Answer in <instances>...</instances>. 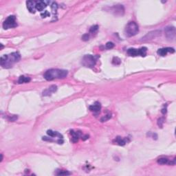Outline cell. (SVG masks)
I'll use <instances>...</instances> for the list:
<instances>
[{
	"instance_id": "d4e9b609",
	"label": "cell",
	"mask_w": 176,
	"mask_h": 176,
	"mask_svg": "<svg viewBox=\"0 0 176 176\" xmlns=\"http://www.w3.org/2000/svg\"><path fill=\"white\" fill-rule=\"evenodd\" d=\"M114 47V43H112V42H107L106 43V48L107 49H112Z\"/></svg>"
},
{
	"instance_id": "4fadbf2b",
	"label": "cell",
	"mask_w": 176,
	"mask_h": 176,
	"mask_svg": "<svg viewBox=\"0 0 176 176\" xmlns=\"http://www.w3.org/2000/svg\"><path fill=\"white\" fill-rule=\"evenodd\" d=\"M100 109H101V106H100V103L98 102H96L94 105L90 106V109L94 112H100Z\"/></svg>"
},
{
	"instance_id": "9a60e30c",
	"label": "cell",
	"mask_w": 176,
	"mask_h": 176,
	"mask_svg": "<svg viewBox=\"0 0 176 176\" xmlns=\"http://www.w3.org/2000/svg\"><path fill=\"white\" fill-rule=\"evenodd\" d=\"M71 134L72 136V142H76L78 140V138L81 136V133L80 131H71Z\"/></svg>"
},
{
	"instance_id": "5bb4252c",
	"label": "cell",
	"mask_w": 176,
	"mask_h": 176,
	"mask_svg": "<svg viewBox=\"0 0 176 176\" xmlns=\"http://www.w3.org/2000/svg\"><path fill=\"white\" fill-rule=\"evenodd\" d=\"M47 134L48 136H50V137H59V138H63V136L61 134H60L59 132L54 131L52 130H48L47 131Z\"/></svg>"
},
{
	"instance_id": "44dd1931",
	"label": "cell",
	"mask_w": 176,
	"mask_h": 176,
	"mask_svg": "<svg viewBox=\"0 0 176 176\" xmlns=\"http://www.w3.org/2000/svg\"><path fill=\"white\" fill-rule=\"evenodd\" d=\"M98 26L97 25H95V26H93L90 28V32L92 33V34H94V33H96V32L98 31Z\"/></svg>"
},
{
	"instance_id": "8992f818",
	"label": "cell",
	"mask_w": 176,
	"mask_h": 176,
	"mask_svg": "<svg viewBox=\"0 0 176 176\" xmlns=\"http://www.w3.org/2000/svg\"><path fill=\"white\" fill-rule=\"evenodd\" d=\"M108 10L116 16H122L125 13V8L122 5L114 6L112 7H110Z\"/></svg>"
},
{
	"instance_id": "7a4b0ae2",
	"label": "cell",
	"mask_w": 176,
	"mask_h": 176,
	"mask_svg": "<svg viewBox=\"0 0 176 176\" xmlns=\"http://www.w3.org/2000/svg\"><path fill=\"white\" fill-rule=\"evenodd\" d=\"M68 75V71L59 69H51L47 70L43 77L47 81H52L55 78H64Z\"/></svg>"
},
{
	"instance_id": "277c9868",
	"label": "cell",
	"mask_w": 176,
	"mask_h": 176,
	"mask_svg": "<svg viewBox=\"0 0 176 176\" xmlns=\"http://www.w3.org/2000/svg\"><path fill=\"white\" fill-rule=\"evenodd\" d=\"M96 58L90 54H87L83 56L81 61L82 65L87 68H93L96 65Z\"/></svg>"
},
{
	"instance_id": "603a6c76",
	"label": "cell",
	"mask_w": 176,
	"mask_h": 176,
	"mask_svg": "<svg viewBox=\"0 0 176 176\" xmlns=\"http://www.w3.org/2000/svg\"><path fill=\"white\" fill-rule=\"evenodd\" d=\"M113 64L114 65H119L120 63V59H118V57H114L113 59V61H112Z\"/></svg>"
},
{
	"instance_id": "52a82bcc",
	"label": "cell",
	"mask_w": 176,
	"mask_h": 176,
	"mask_svg": "<svg viewBox=\"0 0 176 176\" xmlns=\"http://www.w3.org/2000/svg\"><path fill=\"white\" fill-rule=\"evenodd\" d=\"M165 36L169 41H173L175 38V28L173 26H167L164 29Z\"/></svg>"
},
{
	"instance_id": "f1b7e54d",
	"label": "cell",
	"mask_w": 176,
	"mask_h": 176,
	"mask_svg": "<svg viewBox=\"0 0 176 176\" xmlns=\"http://www.w3.org/2000/svg\"><path fill=\"white\" fill-rule=\"evenodd\" d=\"M50 16V13L48 11H45L44 13H41V17L43 18V17H49Z\"/></svg>"
},
{
	"instance_id": "8fae6325",
	"label": "cell",
	"mask_w": 176,
	"mask_h": 176,
	"mask_svg": "<svg viewBox=\"0 0 176 176\" xmlns=\"http://www.w3.org/2000/svg\"><path fill=\"white\" fill-rule=\"evenodd\" d=\"M57 90V87L56 85H51L50 87H48L47 90H44L43 92V96H49L52 93L55 92Z\"/></svg>"
},
{
	"instance_id": "7c38bea8",
	"label": "cell",
	"mask_w": 176,
	"mask_h": 176,
	"mask_svg": "<svg viewBox=\"0 0 176 176\" xmlns=\"http://www.w3.org/2000/svg\"><path fill=\"white\" fill-rule=\"evenodd\" d=\"M47 2L44 1H39L36 2V9L39 11H42L47 6Z\"/></svg>"
},
{
	"instance_id": "ba28073f",
	"label": "cell",
	"mask_w": 176,
	"mask_h": 176,
	"mask_svg": "<svg viewBox=\"0 0 176 176\" xmlns=\"http://www.w3.org/2000/svg\"><path fill=\"white\" fill-rule=\"evenodd\" d=\"M162 31L161 30H155V31H151V32L147 33L143 38H142V41H150L152 39H155L156 37H159L160 35L161 34Z\"/></svg>"
},
{
	"instance_id": "ac0fdd59",
	"label": "cell",
	"mask_w": 176,
	"mask_h": 176,
	"mask_svg": "<svg viewBox=\"0 0 176 176\" xmlns=\"http://www.w3.org/2000/svg\"><path fill=\"white\" fill-rule=\"evenodd\" d=\"M31 81V79L30 77H27V76H21L18 80V83H29L30 81Z\"/></svg>"
},
{
	"instance_id": "4316f807",
	"label": "cell",
	"mask_w": 176,
	"mask_h": 176,
	"mask_svg": "<svg viewBox=\"0 0 176 176\" xmlns=\"http://www.w3.org/2000/svg\"><path fill=\"white\" fill-rule=\"evenodd\" d=\"M89 35H88V34H84V35H83L82 36V40L83 41H88L89 40Z\"/></svg>"
},
{
	"instance_id": "2e32d148",
	"label": "cell",
	"mask_w": 176,
	"mask_h": 176,
	"mask_svg": "<svg viewBox=\"0 0 176 176\" xmlns=\"http://www.w3.org/2000/svg\"><path fill=\"white\" fill-rule=\"evenodd\" d=\"M114 142L117 144H118V145H120V146H124L126 144V140L123 139V138H122L120 136H118L114 140Z\"/></svg>"
},
{
	"instance_id": "7402d4cb",
	"label": "cell",
	"mask_w": 176,
	"mask_h": 176,
	"mask_svg": "<svg viewBox=\"0 0 176 176\" xmlns=\"http://www.w3.org/2000/svg\"><path fill=\"white\" fill-rule=\"evenodd\" d=\"M111 114H107V115L105 116H103L101 119H100V120H101V122H105V121H107V120H109L110 118H111Z\"/></svg>"
},
{
	"instance_id": "6da1fadb",
	"label": "cell",
	"mask_w": 176,
	"mask_h": 176,
	"mask_svg": "<svg viewBox=\"0 0 176 176\" xmlns=\"http://www.w3.org/2000/svg\"><path fill=\"white\" fill-rule=\"evenodd\" d=\"M21 59V56L18 52H13L10 55H4L1 57L0 64L4 68H10L13 64L18 62Z\"/></svg>"
},
{
	"instance_id": "ffe728a7",
	"label": "cell",
	"mask_w": 176,
	"mask_h": 176,
	"mask_svg": "<svg viewBox=\"0 0 176 176\" xmlns=\"http://www.w3.org/2000/svg\"><path fill=\"white\" fill-rule=\"evenodd\" d=\"M158 163L161 165H164V164H169V160L165 158H162L158 160Z\"/></svg>"
},
{
	"instance_id": "3957f363",
	"label": "cell",
	"mask_w": 176,
	"mask_h": 176,
	"mask_svg": "<svg viewBox=\"0 0 176 176\" xmlns=\"http://www.w3.org/2000/svg\"><path fill=\"white\" fill-rule=\"evenodd\" d=\"M125 34L127 37H131L135 36L139 31L138 26L136 22L131 21L126 26L125 28Z\"/></svg>"
},
{
	"instance_id": "cb8c5ba5",
	"label": "cell",
	"mask_w": 176,
	"mask_h": 176,
	"mask_svg": "<svg viewBox=\"0 0 176 176\" xmlns=\"http://www.w3.org/2000/svg\"><path fill=\"white\" fill-rule=\"evenodd\" d=\"M51 8H52V10H53V12H56V11L57 10V8H58V6H57V4H56V3L52 2V5H51Z\"/></svg>"
},
{
	"instance_id": "e0dca14e",
	"label": "cell",
	"mask_w": 176,
	"mask_h": 176,
	"mask_svg": "<svg viewBox=\"0 0 176 176\" xmlns=\"http://www.w3.org/2000/svg\"><path fill=\"white\" fill-rule=\"evenodd\" d=\"M127 53L129 56H136L139 55L138 50L135 49V48H130L127 50Z\"/></svg>"
},
{
	"instance_id": "484cf974",
	"label": "cell",
	"mask_w": 176,
	"mask_h": 176,
	"mask_svg": "<svg viewBox=\"0 0 176 176\" xmlns=\"http://www.w3.org/2000/svg\"><path fill=\"white\" fill-rule=\"evenodd\" d=\"M57 175H70V173L66 171H60V172L58 173Z\"/></svg>"
},
{
	"instance_id": "5b68a950",
	"label": "cell",
	"mask_w": 176,
	"mask_h": 176,
	"mask_svg": "<svg viewBox=\"0 0 176 176\" xmlns=\"http://www.w3.org/2000/svg\"><path fill=\"white\" fill-rule=\"evenodd\" d=\"M17 26L16 22V17L14 15H10L4 21L3 24V27L4 29H9L12 28H15Z\"/></svg>"
},
{
	"instance_id": "d6986e66",
	"label": "cell",
	"mask_w": 176,
	"mask_h": 176,
	"mask_svg": "<svg viewBox=\"0 0 176 176\" xmlns=\"http://www.w3.org/2000/svg\"><path fill=\"white\" fill-rule=\"evenodd\" d=\"M147 48H145V47H143V48H141L138 49V52H139V55L141 56H146V54H147Z\"/></svg>"
},
{
	"instance_id": "30bf717a",
	"label": "cell",
	"mask_w": 176,
	"mask_h": 176,
	"mask_svg": "<svg viewBox=\"0 0 176 176\" xmlns=\"http://www.w3.org/2000/svg\"><path fill=\"white\" fill-rule=\"evenodd\" d=\"M26 4H27V8L30 12L32 13H34L35 12V10H36V2H33V1H28L26 2Z\"/></svg>"
},
{
	"instance_id": "f546056e",
	"label": "cell",
	"mask_w": 176,
	"mask_h": 176,
	"mask_svg": "<svg viewBox=\"0 0 176 176\" xmlns=\"http://www.w3.org/2000/svg\"><path fill=\"white\" fill-rule=\"evenodd\" d=\"M88 138H89V136H88L87 135V136H84V137H83V138H83V140H85L86 139H87Z\"/></svg>"
},
{
	"instance_id": "83f0119b",
	"label": "cell",
	"mask_w": 176,
	"mask_h": 176,
	"mask_svg": "<svg viewBox=\"0 0 176 176\" xmlns=\"http://www.w3.org/2000/svg\"><path fill=\"white\" fill-rule=\"evenodd\" d=\"M164 119L163 118H160L159 120H158V125H159V127H162V124H163V122H164Z\"/></svg>"
},
{
	"instance_id": "9c48e42d",
	"label": "cell",
	"mask_w": 176,
	"mask_h": 176,
	"mask_svg": "<svg viewBox=\"0 0 176 176\" xmlns=\"http://www.w3.org/2000/svg\"><path fill=\"white\" fill-rule=\"evenodd\" d=\"M168 52H171V53H173L175 52V50L173 48H161L159 49L157 52V53L158 55L162 56H164L166 55V54Z\"/></svg>"
}]
</instances>
